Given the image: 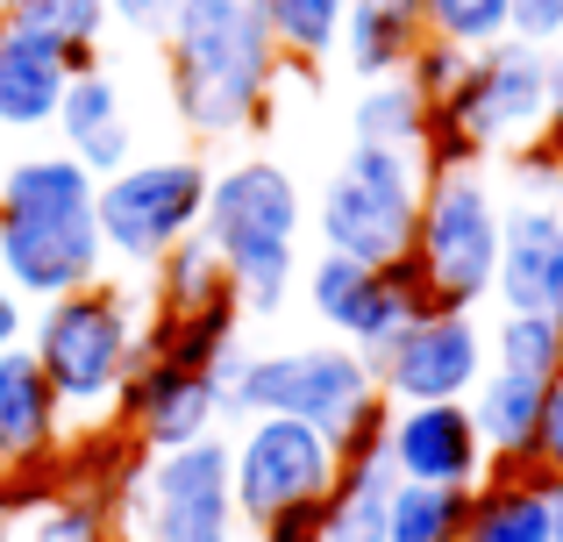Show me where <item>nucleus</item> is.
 <instances>
[{"label":"nucleus","mask_w":563,"mask_h":542,"mask_svg":"<svg viewBox=\"0 0 563 542\" xmlns=\"http://www.w3.org/2000/svg\"><path fill=\"white\" fill-rule=\"evenodd\" d=\"M157 51H165V93L186 136L229 143L278 114L286 57L264 22V0H179Z\"/></svg>","instance_id":"obj_1"},{"label":"nucleus","mask_w":563,"mask_h":542,"mask_svg":"<svg viewBox=\"0 0 563 542\" xmlns=\"http://www.w3.org/2000/svg\"><path fill=\"white\" fill-rule=\"evenodd\" d=\"M93 200L100 179L71 151H36L0 165V278L29 307L100 278L108 251H100Z\"/></svg>","instance_id":"obj_2"},{"label":"nucleus","mask_w":563,"mask_h":542,"mask_svg":"<svg viewBox=\"0 0 563 542\" xmlns=\"http://www.w3.org/2000/svg\"><path fill=\"white\" fill-rule=\"evenodd\" d=\"M200 236L214 243L243 314H278L300 286V236H307V193L272 157H235L207 172V214Z\"/></svg>","instance_id":"obj_3"},{"label":"nucleus","mask_w":563,"mask_h":542,"mask_svg":"<svg viewBox=\"0 0 563 542\" xmlns=\"http://www.w3.org/2000/svg\"><path fill=\"white\" fill-rule=\"evenodd\" d=\"M542 122H550V51L528 36H499L471 51L464 86L428 108L421 165L428 172L485 165L493 151H521Z\"/></svg>","instance_id":"obj_4"},{"label":"nucleus","mask_w":563,"mask_h":542,"mask_svg":"<svg viewBox=\"0 0 563 542\" xmlns=\"http://www.w3.org/2000/svg\"><path fill=\"white\" fill-rule=\"evenodd\" d=\"M29 357L43 364V378L57 386L71 421L86 414H114L129 364L143 350V300L122 278H93L79 292H57L29 314Z\"/></svg>","instance_id":"obj_5"},{"label":"nucleus","mask_w":563,"mask_h":542,"mask_svg":"<svg viewBox=\"0 0 563 542\" xmlns=\"http://www.w3.org/2000/svg\"><path fill=\"white\" fill-rule=\"evenodd\" d=\"M114 521L122 542H235L243 515L229 486V435L214 429L186 450H143L114 493Z\"/></svg>","instance_id":"obj_6"},{"label":"nucleus","mask_w":563,"mask_h":542,"mask_svg":"<svg viewBox=\"0 0 563 542\" xmlns=\"http://www.w3.org/2000/svg\"><path fill=\"white\" fill-rule=\"evenodd\" d=\"M378 400V372L364 350L350 343H292V350H243V372L221 392V414L250 421V414H286L307 421L335 443L364 407Z\"/></svg>","instance_id":"obj_7"},{"label":"nucleus","mask_w":563,"mask_h":542,"mask_svg":"<svg viewBox=\"0 0 563 542\" xmlns=\"http://www.w3.org/2000/svg\"><path fill=\"white\" fill-rule=\"evenodd\" d=\"M428 165L421 151H385V143H350V157L329 172L321 200L307 208V229L321 251L364 257V265H393L413 251V214H421Z\"/></svg>","instance_id":"obj_8"},{"label":"nucleus","mask_w":563,"mask_h":542,"mask_svg":"<svg viewBox=\"0 0 563 542\" xmlns=\"http://www.w3.org/2000/svg\"><path fill=\"white\" fill-rule=\"evenodd\" d=\"M499 229H507V200L493 193L485 165L428 172L421 214H413V265H421L435 307H464V314H478V307L493 300Z\"/></svg>","instance_id":"obj_9"},{"label":"nucleus","mask_w":563,"mask_h":542,"mask_svg":"<svg viewBox=\"0 0 563 542\" xmlns=\"http://www.w3.org/2000/svg\"><path fill=\"white\" fill-rule=\"evenodd\" d=\"M207 172L200 157H129L100 179V251L129 272H151L172 243H186L207 214Z\"/></svg>","instance_id":"obj_10"},{"label":"nucleus","mask_w":563,"mask_h":542,"mask_svg":"<svg viewBox=\"0 0 563 542\" xmlns=\"http://www.w3.org/2000/svg\"><path fill=\"white\" fill-rule=\"evenodd\" d=\"M300 292H307V307L321 314V329H329L335 343L364 350V357H378L407 321L435 314V292H428L413 251L393 257V265H364V257L321 251L314 265L300 272Z\"/></svg>","instance_id":"obj_11"},{"label":"nucleus","mask_w":563,"mask_h":542,"mask_svg":"<svg viewBox=\"0 0 563 542\" xmlns=\"http://www.w3.org/2000/svg\"><path fill=\"white\" fill-rule=\"evenodd\" d=\"M229 486H235V515L243 529L272 521L292 500H321L335 486V443L307 421L286 414H250L229 435Z\"/></svg>","instance_id":"obj_12"},{"label":"nucleus","mask_w":563,"mask_h":542,"mask_svg":"<svg viewBox=\"0 0 563 542\" xmlns=\"http://www.w3.org/2000/svg\"><path fill=\"white\" fill-rule=\"evenodd\" d=\"M485 364H493V350H485L478 314H464V307H435V314L407 321V329L378 350L372 372H378L385 400L407 407V400H471L478 378H485Z\"/></svg>","instance_id":"obj_13"},{"label":"nucleus","mask_w":563,"mask_h":542,"mask_svg":"<svg viewBox=\"0 0 563 542\" xmlns=\"http://www.w3.org/2000/svg\"><path fill=\"white\" fill-rule=\"evenodd\" d=\"M114 421L136 450H186L221 429V386L214 372H186V364L136 350L122 392H114Z\"/></svg>","instance_id":"obj_14"},{"label":"nucleus","mask_w":563,"mask_h":542,"mask_svg":"<svg viewBox=\"0 0 563 542\" xmlns=\"http://www.w3.org/2000/svg\"><path fill=\"white\" fill-rule=\"evenodd\" d=\"M385 457L407 486H478L493 472L471 400H407L385 414Z\"/></svg>","instance_id":"obj_15"},{"label":"nucleus","mask_w":563,"mask_h":542,"mask_svg":"<svg viewBox=\"0 0 563 542\" xmlns=\"http://www.w3.org/2000/svg\"><path fill=\"white\" fill-rule=\"evenodd\" d=\"M493 300L514 307V314L563 321V208L556 200H514L507 208Z\"/></svg>","instance_id":"obj_16"},{"label":"nucleus","mask_w":563,"mask_h":542,"mask_svg":"<svg viewBox=\"0 0 563 542\" xmlns=\"http://www.w3.org/2000/svg\"><path fill=\"white\" fill-rule=\"evenodd\" d=\"M65 400L29 357V343L0 350V478H29L65 450Z\"/></svg>","instance_id":"obj_17"},{"label":"nucleus","mask_w":563,"mask_h":542,"mask_svg":"<svg viewBox=\"0 0 563 542\" xmlns=\"http://www.w3.org/2000/svg\"><path fill=\"white\" fill-rule=\"evenodd\" d=\"M51 129H57V143H65L93 179H108V172H122L129 157H136V129H129L122 86H114L100 65L71 71V86H65V100H57V122Z\"/></svg>","instance_id":"obj_18"},{"label":"nucleus","mask_w":563,"mask_h":542,"mask_svg":"<svg viewBox=\"0 0 563 542\" xmlns=\"http://www.w3.org/2000/svg\"><path fill=\"white\" fill-rule=\"evenodd\" d=\"M65 86H71V57L57 51V43L0 22V129H14V136H43V129L57 122Z\"/></svg>","instance_id":"obj_19"},{"label":"nucleus","mask_w":563,"mask_h":542,"mask_svg":"<svg viewBox=\"0 0 563 542\" xmlns=\"http://www.w3.org/2000/svg\"><path fill=\"white\" fill-rule=\"evenodd\" d=\"M464 542H556L550 521V478L536 464H493L471 486Z\"/></svg>","instance_id":"obj_20"},{"label":"nucleus","mask_w":563,"mask_h":542,"mask_svg":"<svg viewBox=\"0 0 563 542\" xmlns=\"http://www.w3.org/2000/svg\"><path fill=\"white\" fill-rule=\"evenodd\" d=\"M421 43H428L421 0H350L335 51L350 57V71H357V79H393V71L413 65V51H421Z\"/></svg>","instance_id":"obj_21"},{"label":"nucleus","mask_w":563,"mask_h":542,"mask_svg":"<svg viewBox=\"0 0 563 542\" xmlns=\"http://www.w3.org/2000/svg\"><path fill=\"white\" fill-rule=\"evenodd\" d=\"M243 343V300L229 292H214L207 307H186V314H151L143 321V350L165 364H186V372H214L229 350Z\"/></svg>","instance_id":"obj_22"},{"label":"nucleus","mask_w":563,"mask_h":542,"mask_svg":"<svg viewBox=\"0 0 563 542\" xmlns=\"http://www.w3.org/2000/svg\"><path fill=\"white\" fill-rule=\"evenodd\" d=\"M542 392H550V386L485 364L478 392H471V421H478L485 457H493V464H528V443H536V421H542Z\"/></svg>","instance_id":"obj_23"},{"label":"nucleus","mask_w":563,"mask_h":542,"mask_svg":"<svg viewBox=\"0 0 563 542\" xmlns=\"http://www.w3.org/2000/svg\"><path fill=\"white\" fill-rule=\"evenodd\" d=\"M399 472L385 450L372 457H343L329 486V542H385V515H393Z\"/></svg>","instance_id":"obj_24"},{"label":"nucleus","mask_w":563,"mask_h":542,"mask_svg":"<svg viewBox=\"0 0 563 542\" xmlns=\"http://www.w3.org/2000/svg\"><path fill=\"white\" fill-rule=\"evenodd\" d=\"M0 22L29 29V36L57 43L71 57V71L100 65V36H108V0H0Z\"/></svg>","instance_id":"obj_25"},{"label":"nucleus","mask_w":563,"mask_h":542,"mask_svg":"<svg viewBox=\"0 0 563 542\" xmlns=\"http://www.w3.org/2000/svg\"><path fill=\"white\" fill-rule=\"evenodd\" d=\"M343 8L350 0H264V22L278 36V57H286V79H314L329 65L335 36H343Z\"/></svg>","instance_id":"obj_26"},{"label":"nucleus","mask_w":563,"mask_h":542,"mask_svg":"<svg viewBox=\"0 0 563 542\" xmlns=\"http://www.w3.org/2000/svg\"><path fill=\"white\" fill-rule=\"evenodd\" d=\"M421 129H428V100L413 93L407 71H393V79H364L357 108H350V136H357V143H385V151H421Z\"/></svg>","instance_id":"obj_27"},{"label":"nucleus","mask_w":563,"mask_h":542,"mask_svg":"<svg viewBox=\"0 0 563 542\" xmlns=\"http://www.w3.org/2000/svg\"><path fill=\"white\" fill-rule=\"evenodd\" d=\"M151 314H186V307H207L214 292H229V272H221V257H214V243L192 229L186 243H172L165 257L151 265Z\"/></svg>","instance_id":"obj_28"},{"label":"nucleus","mask_w":563,"mask_h":542,"mask_svg":"<svg viewBox=\"0 0 563 542\" xmlns=\"http://www.w3.org/2000/svg\"><path fill=\"white\" fill-rule=\"evenodd\" d=\"M485 350H493L499 372L536 378V386H556L563 378V321L550 314H514L499 307V329H485Z\"/></svg>","instance_id":"obj_29"},{"label":"nucleus","mask_w":563,"mask_h":542,"mask_svg":"<svg viewBox=\"0 0 563 542\" xmlns=\"http://www.w3.org/2000/svg\"><path fill=\"white\" fill-rule=\"evenodd\" d=\"M464 515H471V486H407L399 478L385 542H464Z\"/></svg>","instance_id":"obj_30"},{"label":"nucleus","mask_w":563,"mask_h":542,"mask_svg":"<svg viewBox=\"0 0 563 542\" xmlns=\"http://www.w3.org/2000/svg\"><path fill=\"white\" fill-rule=\"evenodd\" d=\"M29 542H122L114 493H51L29 515Z\"/></svg>","instance_id":"obj_31"},{"label":"nucleus","mask_w":563,"mask_h":542,"mask_svg":"<svg viewBox=\"0 0 563 542\" xmlns=\"http://www.w3.org/2000/svg\"><path fill=\"white\" fill-rule=\"evenodd\" d=\"M428 36L456 43V51H485V43L514 36V0H421Z\"/></svg>","instance_id":"obj_32"},{"label":"nucleus","mask_w":563,"mask_h":542,"mask_svg":"<svg viewBox=\"0 0 563 542\" xmlns=\"http://www.w3.org/2000/svg\"><path fill=\"white\" fill-rule=\"evenodd\" d=\"M464 71H471V51H456V43H442V36H428L421 51H413V65H407V79H413V93L435 108V100H450L456 86H464Z\"/></svg>","instance_id":"obj_33"},{"label":"nucleus","mask_w":563,"mask_h":542,"mask_svg":"<svg viewBox=\"0 0 563 542\" xmlns=\"http://www.w3.org/2000/svg\"><path fill=\"white\" fill-rule=\"evenodd\" d=\"M257 542H329V493L321 500H292L272 521H257Z\"/></svg>","instance_id":"obj_34"},{"label":"nucleus","mask_w":563,"mask_h":542,"mask_svg":"<svg viewBox=\"0 0 563 542\" xmlns=\"http://www.w3.org/2000/svg\"><path fill=\"white\" fill-rule=\"evenodd\" d=\"M528 464L542 478H563V378L542 392V421H536V443H528Z\"/></svg>","instance_id":"obj_35"},{"label":"nucleus","mask_w":563,"mask_h":542,"mask_svg":"<svg viewBox=\"0 0 563 542\" xmlns=\"http://www.w3.org/2000/svg\"><path fill=\"white\" fill-rule=\"evenodd\" d=\"M172 14H179V0H108V22L136 29V36H151V43L172 29Z\"/></svg>","instance_id":"obj_36"},{"label":"nucleus","mask_w":563,"mask_h":542,"mask_svg":"<svg viewBox=\"0 0 563 542\" xmlns=\"http://www.w3.org/2000/svg\"><path fill=\"white\" fill-rule=\"evenodd\" d=\"M514 36L556 43L563 36V0H514Z\"/></svg>","instance_id":"obj_37"},{"label":"nucleus","mask_w":563,"mask_h":542,"mask_svg":"<svg viewBox=\"0 0 563 542\" xmlns=\"http://www.w3.org/2000/svg\"><path fill=\"white\" fill-rule=\"evenodd\" d=\"M22 335H29V300L8 286V278H0V350H14Z\"/></svg>","instance_id":"obj_38"},{"label":"nucleus","mask_w":563,"mask_h":542,"mask_svg":"<svg viewBox=\"0 0 563 542\" xmlns=\"http://www.w3.org/2000/svg\"><path fill=\"white\" fill-rule=\"evenodd\" d=\"M542 51H550V108H563V36L542 43Z\"/></svg>","instance_id":"obj_39"},{"label":"nucleus","mask_w":563,"mask_h":542,"mask_svg":"<svg viewBox=\"0 0 563 542\" xmlns=\"http://www.w3.org/2000/svg\"><path fill=\"white\" fill-rule=\"evenodd\" d=\"M550 521H556V542H563V478H550Z\"/></svg>","instance_id":"obj_40"}]
</instances>
